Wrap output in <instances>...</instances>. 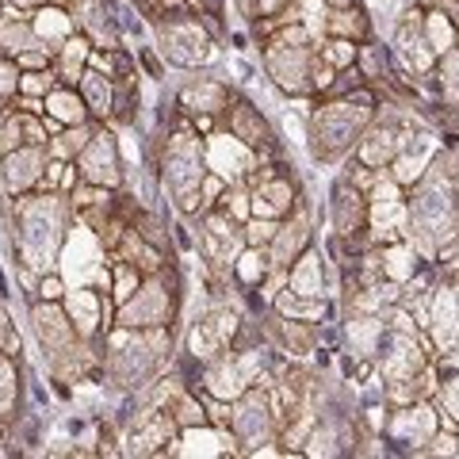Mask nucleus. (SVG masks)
<instances>
[{"label": "nucleus", "instance_id": "obj_2", "mask_svg": "<svg viewBox=\"0 0 459 459\" xmlns=\"http://www.w3.org/2000/svg\"><path fill=\"white\" fill-rule=\"evenodd\" d=\"M69 219L74 204L62 192H27L16 195V211H12V226H16V256L23 268H31L35 276L42 272H57L62 261L65 238H69Z\"/></svg>", "mask_w": 459, "mask_h": 459}, {"label": "nucleus", "instance_id": "obj_38", "mask_svg": "<svg viewBox=\"0 0 459 459\" xmlns=\"http://www.w3.org/2000/svg\"><path fill=\"white\" fill-rule=\"evenodd\" d=\"M318 54H322L333 69H344V65L356 62L360 47H356V42H349V39H322V42H318Z\"/></svg>", "mask_w": 459, "mask_h": 459}, {"label": "nucleus", "instance_id": "obj_23", "mask_svg": "<svg viewBox=\"0 0 459 459\" xmlns=\"http://www.w3.org/2000/svg\"><path fill=\"white\" fill-rule=\"evenodd\" d=\"M344 333H349V349L356 360H376L383 333H386V322L383 314H344Z\"/></svg>", "mask_w": 459, "mask_h": 459}, {"label": "nucleus", "instance_id": "obj_10", "mask_svg": "<svg viewBox=\"0 0 459 459\" xmlns=\"http://www.w3.org/2000/svg\"><path fill=\"white\" fill-rule=\"evenodd\" d=\"M222 126H226V134H234L241 146H249L256 153V161H272L276 150H280V138H276V131H272V123L261 115V108L249 104L246 96L230 100V108L222 115Z\"/></svg>", "mask_w": 459, "mask_h": 459}, {"label": "nucleus", "instance_id": "obj_31", "mask_svg": "<svg viewBox=\"0 0 459 459\" xmlns=\"http://www.w3.org/2000/svg\"><path fill=\"white\" fill-rule=\"evenodd\" d=\"M413 272H418V249H413V241H391V246H383V276L394 280V283H406Z\"/></svg>", "mask_w": 459, "mask_h": 459}, {"label": "nucleus", "instance_id": "obj_33", "mask_svg": "<svg viewBox=\"0 0 459 459\" xmlns=\"http://www.w3.org/2000/svg\"><path fill=\"white\" fill-rule=\"evenodd\" d=\"M433 406L440 413V429H455L459 433V371H444L440 376Z\"/></svg>", "mask_w": 459, "mask_h": 459}, {"label": "nucleus", "instance_id": "obj_43", "mask_svg": "<svg viewBox=\"0 0 459 459\" xmlns=\"http://www.w3.org/2000/svg\"><path fill=\"white\" fill-rule=\"evenodd\" d=\"M226 188H230V180H226V177H219V172H211V169H207L204 184H199V199H204V211L219 207V199H222V192H226Z\"/></svg>", "mask_w": 459, "mask_h": 459}, {"label": "nucleus", "instance_id": "obj_22", "mask_svg": "<svg viewBox=\"0 0 459 459\" xmlns=\"http://www.w3.org/2000/svg\"><path fill=\"white\" fill-rule=\"evenodd\" d=\"M31 27H35L39 47L50 50V54H57V47H62V42L77 31L74 16H69V8H65V4H54V0L31 12Z\"/></svg>", "mask_w": 459, "mask_h": 459}, {"label": "nucleus", "instance_id": "obj_5", "mask_svg": "<svg viewBox=\"0 0 459 459\" xmlns=\"http://www.w3.org/2000/svg\"><path fill=\"white\" fill-rule=\"evenodd\" d=\"M376 119V108H360L352 100H322L318 108L310 115V153L314 161L322 165H337L344 161L360 134L368 131V123Z\"/></svg>", "mask_w": 459, "mask_h": 459}, {"label": "nucleus", "instance_id": "obj_13", "mask_svg": "<svg viewBox=\"0 0 459 459\" xmlns=\"http://www.w3.org/2000/svg\"><path fill=\"white\" fill-rule=\"evenodd\" d=\"M310 246H314V219H310L307 204L299 199V207L287 214V219H280V230L268 246V261H272V268H291Z\"/></svg>", "mask_w": 459, "mask_h": 459}, {"label": "nucleus", "instance_id": "obj_44", "mask_svg": "<svg viewBox=\"0 0 459 459\" xmlns=\"http://www.w3.org/2000/svg\"><path fill=\"white\" fill-rule=\"evenodd\" d=\"M20 123H23V142L27 146H50V134H47V126H42V115H23L20 111Z\"/></svg>", "mask_w": 459, "mask_h": 459}, {"label": "nucleus", "instance_id": "obj_17", "mask_svg": "<svg viewBox=\"0 0 459 459\" xmlns=\"http://www.w3.org/2000/svg\"><path fill=\"white\" fill-rule=\"evenodd\" d=\"M264 333L268 341L276 344V349L283 356H310L314 349H318V341H322V325L318 322H299V318H283V314L276 310H268V318H264Z\"/></svg>", "mask_w": 459, "mask_h": 459}, {"label": "nucleus", "instance_id": "obj_35", "mask_svg": "<svg viewBox=\"0 0 459 459\" xmlns=\"http://www.w3.org/2000/svg\"><path fill=\"white\" fill-rule=\"evenodd\" d=\"M108 268H111V303H115V310H119L126 299H131L138 287H142V272L131 264V261H119V256H108Z\"/></svg>", "mask_w": 459, "mask_h": 459}, {"label": "nucleus", "instance_id": "obj_4", "mask_svg": "<svg viewBox=\"0 0 459 459\" xmlns=\"http://www.w3.org/2000/svg\"><path fill=\"white\" fill-rule=\"evenodd\" d=\"M161 172H165V192L172 195L184 219L204 214V199H199V184L207 177V150L192 126H177L165 138V153H161Z\"/></svg>", "mask_w": 459, "mask_h": 459}, {"label": "nucleus", "instance_id": "obj_45", "mask_svg": "<svg viewBox=\"0 0 459 459\" xmlns=\"http://www.w3.org/2000/svg\"><path fill=\"white\" fill-rule=\"evenodd\" d=\"M0 352L20 356V333H16V325H12V318H8L4 299H0Z\"/></svg>", "mask_w": 459, "mask_h": 459}, {"label": "nucleus", "instance_id": "obj_34", "mask_svg": "<svg viewBox=\"0 0 459 459\" xmlns=\"http://www.w3.org/2000/svg\"><path fill=\"white\" fill-rule=\"evenodd\" d=\"M96 126H100L96 119L77 123V126H65V131L57 134V138H50V146H47V150H50V157H62V161H77V153L92 142Z\"/></svg>", "mask_w": 459, "mask_h": 459}, {"label": "nucleus", "instance_id": "obj_32", "mask_svg": "<svg viewBox=\"0 0 459 459\" xmlns=\"http://www.w3.org/2000/svg\"><path fill=\"white\" fill-rule=\"evenodd\" d=\"M425 39H429V47L440 54H448L455 42H459V23L448 16V12H440V8H425Z\"/></svg>", "mask_w": 459, "mask_h": 459}, {"label": "nucleus", "instance_id": "obj_37", "mask_svg": "<svg viewBox=\"0 0 459 459\" xmlns=\"http://www.w3.org/2000/svg\"><path fill=\"white\" fill-rule=\"evenodd\" d=\"M433 74L440 77V96H444V104H455V108H459V42H455L448 54L437 57V69H433Z\"/></svg>", "mask_w": 459, "mask_h": 459}, {"label": "nucleus", "instance_id": "obj_49", "mask_svg": "<svg viewBox=\"0 0 459 459\" xmlns=\"http://www.w3.org/2000/svg\"><path fill=\"white\" fill-rule=\"evenodd\" d=\"M12 108L23 111V115H47V96H27V92H16Z\"/></svg>", "mask_w": 459, "mask_h": 459}, {"label": "nucleus", "instance_id": "obj_52", "mask_svg": "<svg viewBox=\"0 0 459 459\" xmlns=\"http://www.w3.org/2000/svg\"><path fill=\"white\" fill-rule=\"evenodd\" d=\"M0 4H16V8L35 12V8H42V4H50V0H0Z\"/></svg>", "mask_w": 459, "mask_h": 459}, {"label": "nucleus", "instance_id": "obj_8", "mask_svg": "<svg viewBox=\"0 0 459 459\" xmlns=\"http://www.w3.org/2000/svg\"><path fill=\"white\" fill-rule=\"evenodd\" d=\"M238 333H241V310L226 307V303H214L204 318L192 322L188 337H184V352H188V360L207 364V360H214V356L234 349Z\"/></svg>", "mask_w": 459, "mask_h": 459}, {"label": "nucleus", "instance_id": "obj_25", "mask_svg": "<svg viewBox=\"0 0 459 459\" xmlns=\"http://www.w3.org/2000/svg\"><path fill=\"white\" fill-rule=\"evenodd\" d=\"M287 287H291L295 295H307V299H325V261L314 246L287 268Z\"/></svg>", "mask_w": 459, "mask_h": 459}, {"label": "nucleus", "instance_id": "obj_21", "mask_svg": "<svg viewBox=\"0 0 459 459\" xmlns=\"http://www.w3.org/2000/svg\"><path fill=\"white\" fill-rule=\"evenodd\" d=\"M199 391L222 398V402H234V398H241L249 391V383L241 379V371L234 364V349L214 356V360H207V364H199Z\"/></svg>", "mask_w": 459, "mask_h": 459}, {"label": "nucleus", "instance_id": "obj_9", "mask_svg": "<svg viewBox=\"0 0 459 459\" xmlns=\"http://www.w3.org/2000/svg\"><path fill=\"white\" fill-rule=\"evenodd\" d=\"M77 172H81V180L100 184V188H115V192L123 188V180H126L123 153H119V138L111 134L108 123H100L92 142L77 153Z\"/></svg>", "mask_w": 459, "mask_h": 459}, {"label": "nucleus", "instance_id": "obj_12", "mask_svg": "<svg viewBox=\"0 0 459 459\" xmlns=\"http://www.w3.org/2000/svg\"><path fill=\"white\" fill-rule=\"evenodd\" d=\"M394 50L398 57L406 62V69L413 77H425L437 69V50L429 47L425 39V8L413 4L410 12H402L398 23H394Z\"/></svg>", "mask_w": 459, "mask_h": 459}, {"label": "nucleus", "instance_id": "obj_27", "mask_svg": "<svg viewBox=\"0 0 459 459\" xmlns=\"http://www.w3.org/2000/svg\"><path fill=\"white\" fill-rule=\"evenodd\" d=\"M77 92L84 96L89 104V115L96 123H111V108H115V81L96 74V69H84L81 81H77Z\"/></svg>", "mask_w": 459, "mask_h": 459}, {"label": "nucleus", "instance_id": "obj_48", "mask_svg": "<svg viewBox=\"0 0 459 459\" xmlns=\"http://www.w3.org/2000/svg\"><path fill=\"white\" fill-rule=\"evenodd\" d=\"M16 65H20V74H27V69H50L54 65V54L42 50V47H27V50L16 54Z\"/></svg>", "mask_w": 459, "mask_h": 459}, {"label": "nucleus", "instance_id": "obj_54", "mask_svg": "<svg viewBox=\"0 0 459 459\" xmlns=\"http://www.w3.org/2000/svg\"><path fill=\"white\" fill-rule=\"evenodd\" d=\"M455 314H459V283H455Z\"/></svg>", "mask_w": 459, "mask_h": 459}, {"label": "nucleus", "instance_id": "obj_18", "mask_svg": "<svg viewBox=\"0 0 459 459\" xmlns=\"http://www.w3.org/2000/svg\"><path fill=\"white\" fill-rule=\"evenodd\" d=\"M65 8H69V16H74L77 31L89 35L96 50H119L123 47L119 23L108 16L104 0H65Z\"/></svg>", "mask_w": 459, "mask_h": 459}, {"label": "nucleus", "instance_id": "obj_50", "mask_svg": "<svg viewBox=\"0 0 459 459\" xmlns=\"http://www.w3.org/2000/svg\"><path fill=\"white\" fill-rule=\"evenodd\" d=\"M138 62H142V65H146V74H150V77H157V81H161V77H165V65H161V62H157V54H153L150 47H138Z\"/></svg>", "mask_w": 459, "mask_h": 459}, {"label": "nucleus", "instance_id": "obj_36", "mask_svg": "<svg viewBox=\"0 0 459 459\" xmlns=\"http://www.w3.org/2000/svg\"><path fill=\"white\" fill-rule=\"evenodd\" d=\"M356 65H360V74L368 77V84H376V89H379V84H386V81H391V74H394V69H391V57H386V50L379 47V42H360V54H356Z\"/></svg>", "mask_w": 459, "mask_h": 459}, {"label": "nucleus", "instance_id": "obj_47", "mask_svg": "<svg viewBox=\"0 0 459 459\" xmlns=\"http://www.w3.org/2000/svg\"><path fill=\"white\" fill-rule=\"evenodd\" d=\"M199 398H204L207 421H211L214 429H226V433H230V402H222V398H214V394H204V391H199Z\"/></svg>", "mask_w": 459, "mask_h": 459}, {"label": "nucleus", "instance_id": "obj_51", "mask_svg": "<svg viewBox=\"0 0 459 459\" xmlns=\"http://www.w3.org/2000/svg\"><path fill=\"white\" fill-rule=\"evenodd\" d=\"M42 126H47V134H50V138H57V134L65 131V123H62V119H54V115H42Z\"/></svg>", "mask_w": 459, "mask_h": 459}, {"label": "nucleus", "instance_id": "obj_1", "mask_svg": "<svg viewBox=\"0 0 459 459\" xmlns=\"http://www.w3.org/2000/svg\"><path fill=\"white\" fill-rule=\"evenodd\" d=\"M406 241L437 256L459 241V150H440L413 184L406 204Z\"/></svg>", "mask_w": 459, "mask_h": 459}, {"label": "nucleus", "instance_id": "obj_7", "mask_svg": "<svg viewBox=\"0 0 459 459\" xmlns=\"http://www.w3.org/2000/svg\"><path fill=\"white\" fill-rule=\"evenodd\" d=\"M230 433H234L241 455H249L253 448H261V444L280 440V425L268 406V391L249 386L241 398L230 402Z\"/></svg>", "mask_w": 459, "mask_h": 459}, {"label": "nucleus", "instance_id": "obj_16", "mask_svg": "<svg viewBox=\"0 0 459 459\" xmlns=\"http://www.w3.org/2000/svg\"><path fill=\"white\" fill-rule=\"evenodd\" d=\"M234 96L238 92L230 89L226 81H219V77H199L195 74L192 81L180 84L177 108H180V115H214V119H222Z\"/></svg>", "mask_w": 459, "mask_h": 459}, {"label": "nucleus", "instance_id": "obj_28", "mask_svg": "<svg viewBox=\"0 0 459 459\" xmlns=\"http://www.w3.org/2000/svg\"><path fill=\"white\" fill-rule=\"evenodd\" d=\"M47 115L54 119H62L65 126H77V123H89V104H84V96L77 92V84H54L47 92Z\"/></svg>", "mask_w": 459, "mask_h": 459}, {"label": "nucleus", "instance_id": "obj_41", "mask_svg": "<svg viewBox=\"0 0 459 459\" xmlns=\"http://www.w3.org/2000/svg\"><path fill=\"white\" fill-rule=\"evenodd\" d=\"M54 84H62V81H57V74H54V65L50 69H27V74H20V92H27V96H47Z\"/></svg>", "mask_w": 459, "mask_h": 459}, {"label": "nucleus", "instance_id": "obj_46", "mask_svg": "<svg viewBox=\"0 0 459 459\" xmlns=\"http://www.w3.org/2000/svg\"><path fill=\"white\" fill-rule=\"evenodd\" d=\"M65 169H69V161H62V157H50L47 169H42V180H39V188H35V192H62Z\"/></svg>", "mask_w": 459, "mask_h": 459}, {"label": "nucleus", "instance_id": "obj_29", "mask_svg": "<svg viewBox=\"0 0 459 459\" xmlns=\"http://www.w3.org/2000/svg\"><path fill=\"white\" fill-rule=\"evenodd\" d=\"M268 272H272L268 249H261V246H241V253L234 256V287H241V291L264 287Z\"/></svg>", "mask_w": 459, "mask_h": 459}, {"label": "nucleus", "instance_id": "obj_40", "mask_svg": "<svg viewBox=\"0 0 459 459\" xmlns=\"http://www.w3.org/2000/svg\"><path fill=\"white\" fill-rule=\"evenodd\" d=\"M276 230H280V219H253L241 226V238H246V246H261V249H268L272 246V238H276Z\"/></svg>", "mask_w": 459, "mask_h": 459}, {"label": "nucleus", "instance_id": "obj_30", "mask_svg": "<svg viewBox=\"0 0 459 459\" xmlns=\"http://www.w3.org/2000/svg\"><path fill=\"white\" fill-rule=\"evenodd\" d=\"M20 410V356L0 352V425H8Z\"/></svg>", "mask_w": 459, "mask_h": 459}, {"label": "nucleus", "instance_id": "obj_26", "mask_svg": "<svg viewBox=\"0 0 459 459\" xmlns=\"http://www.w3.org/2000/svg\"><path fill=\"white\" fill-rule=\"evenodd\" d=\"M89 54H92V39L84 35V31H74L62 47H57L54 54V74L62 84H77L81 74L89 69Z\"/></svg>", "mask_w": 459, "mask_h": 459}, {"label": "nucleus", "instance_id": "obj_20", "mask_svg": "<svg viewBox=\"0 0 459 459\" xmlns=\"http://www.w3.org/2000/svg\"><path fill=\"white\" fill-rule=\"evenodd\" d=\"M104 299H108V291H100V287H92V283H81V287H69L65 291L62 307H65L69 318H74L81 337L96 341L108 329L104 325Z\"/></svg>", "mask_w": 459, "mask_h": 459}, {"label": "nucleus", "instance_id": "obj_42", "mask_svg": "<svg viewBox=\"0 0 459 459\" xmlns=\"http://www.w3.org/2000/svg\"><path fill=\"white\" fill-rule=\"evenodd\" d=\"M65 276L62 272H42L39 283H35V299H42V303H62L65 299Z\"/></svg>", "mask_w": 459, "mask_h": 459}, {"label": "nucleus", "instance_id": "obj_11", "mask_svg": "<svg viewBox=\"0 0 459 459\" xmlns=\"http://www.w3.org/2000/svg\"><path fill=\"white\" fill-rule=\"evenodd\" d=\"M437 429H440V413L433 406V398H418V402H410V406H394L386 413L383 433L394 444H406L413 455H421V448L433 440Z\"/></svg>", "mask_w": 459, "mask_h": 459}, {"label": "nucleus", "instance_id": "obj_19", "mask_svg": "<svg viewBox=\"0 0 459 459\" xmlns=\"http://www.w3.org/2000/svg\"><path fill=\"white\" fill-rule=\"evenodd\" d=\"M368 195L360 188H352L349 180H337L333 184V195H329V222H333V234L337 238H352L368 230Z\"/></svg>", "mask_w": 459, "mask_h": 459}, {"label": "nucleus", "instance_id": "obj_6", "mask_svg": "<svg viewBox=\"0 0 459 459\" xmlns=\"http://www.w3.org/2000/svg\"><path fill=\"white\" fill-rule=\"evenodd\" d=\"M157 39H161V54L169 57L172 65H184V69H195L214 57V35L211 27L184 12V16H172V20H157Z\"/></svg>", "mask_w": 459, "mask_h": 459}, {"label": "nucleus", "instance_id": "obj_3", "mask_svg": "<svg viewBox=\"0 0 459 459\" xmlns=\"http://www.w3.org/2000/svg\"><path fill=\"white\" fill-rule=\"evenodd\" d=\"M172 349V329H126L111 325L100 333V356H104V376L119 386V391H146V386L161 376Z\"/></svg>", "mask_w": 459, "mask_h": 459}, {"label": "nucleus", "instance_id": "obj_24", "mask_svg": "<svg viewBox=\"0 0 459 459\" xmlns=\"http://www.w3.org/2000/svg\"><path fill=\"white\" fill-rule=\"evenodd\" d=\"M322 35L325 39H349V42H368L371 39V20L364 4H352V8H325L322 12Z\"/></svg>", "mask_w": 459, "mask_h": 459}, {"label": "nucleus", "instance_id": "obj_14", "mask_svg": "<svg viewBox=\"0 0 459 459\" xmlns=\"http://www.w3.org/2000/svg\"><path fill=\"white\" fill-rule=\"evenodd\" d=\"M31 325H35V337L42 344V352H47V360L62 356L69 344L81 341L77 325L65 314L62 303H42V299H35V303H31ZM84 341H89V337H84Z\"/></svg>", "mask_w": 459, "mask_h": 459}, {"label": "nucleus", "instance_id": "obj_55", "mask_svg": "<svg viewBox=\"0 0 459 459\" xmlns=\"http://www.w3.org/2000/svg\"><path fill=\"white\" fill-rule=\"evenodd\" d=\"M54 4H65V0H54Z\"/></svg>", "mask_w": 459, "mask_h": 459}, {"label": "nucleus", "instance_id": "obj_15", "mask_svg": "<svg viewBox=\"0 0 459 459\" xmlns=\"http://www.w3.org/2000/svg\"><path fill=\"white\" fill-rule=\"evenodd\" d=\"M47 161H50V150L47 146H27V142H23L20 150H12V153L0 157V180H4L8 195L16 199V195L35 192Z\"/></svg>", "mask_w": 459, "mask_h": 459}, {"label": "nucleus", "instance_id": "obj_53", "mask_svg": "<svg viewBox=\"0 0 459 459\" xmlns=\"http://www.w3.org/2000/svg\"><path fill=\"white\" fill-rule=\"evenodd\" d=\"M325 8H352V4H360V0H322Z\"/></svg>", "mask_w": 459, "mask_h": 459}, {"label": "nucleus", "instance_id": "obj_39", "mask_svg": "<svg viewBox=\"0 0 459 459\" xmlns=\"http://www.w3.org/2000/svg\"><path fill=\"white\" fill-rule=\"evenodd\" d=\"M16 92H20V65H16V57L0 54V115L12 108Z\"/></svg>", "mask_w": 459, "mask_h": 459}]
</instances>
